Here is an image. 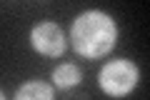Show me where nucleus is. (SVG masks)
I'll list each match as a JSON object with an SVG mask.
<instances>
[{
  "instance_id": "obj_4",
  "label": "nucleus",
  "mask_w": 150,
  "mask_h": 100,
  "mask_svg": "<svg viewBox=\"0 0 150 100\" xmlns=\"http://www.w3.org/2000/svg\"><path fill=\"white\" fill-rule=\"evenodd\" d=\"M15 100H55V90L43 80H28L18 88Z\"/></svg>"
},
{
  "instance_id": "obj_1",
  "label": "nucleus",
  "mask_w": 150,
  "mask_h": 100,
  "mask_svg": "<svg viewBox=\"0 0 150 100\" xmlns=\"http://www.w3.org/2000/svg\"><path fill=\"white\" fill-rule=\"evenodd\" d=\"M118 25L105 10H85L70 25V45L80 58L100 60L115 48Z\"/></svg>"
},
{
  "instance_id": "obj_5",
  "label": "nucleus",
  "mask_w": 150,
  "mask_h": 100,
  "mask_svg": "<svg viewBox=\"0 0 150 100\" xmlns=\"http://www.w3.org/2000/svg\"><path fill=\"white\" fill-rule=\"evenodd\" d=\"M80 80H83V73H80V68L73 65V63H63V65H58V68L53 70V85L60 88V90L75 88V85H80Z\"/></svg>"
},
{
  "instance_id": "obj_3",
  "label": "nucleus",
  "mask_w": 150,
  "mask_h": 100,
  "mask_svg": "<svg viewBox=\"0 0 150 100\" xmlns=\"http://www.w3.org/2000/svg\"><path fill=\"white\" fill-rule=\"evenodd\" d=\"M30 45L35 53L45 55V58H60L68 48V40H65V33L58 23L53 20H43L33 25L30 30Z\"/></svg>"
},
{
  "instance_id": "obj_2",
  "label": "nucleus",
  "mask_w": 150,
  "mask_h": 100,
  "mask_svg": "<svg viewBox=\"0 0 150 100\" xmlns=\"http://www.w3.org/2000/svg\"><path fill=\"white\" fill-rule=\"evenodd\" d=\"M140 83V70L133 60H108L98 73V88L108 98H128Z\"/></svg>"
},
{
  "instance_id": "obj_6",
  "label": "nucleus",
  "mask_w": 150,
  "mask_h": 100,
  "mask_svg": "<svg viewBox=\"0 0 150 100\" xmlns=\"http://www.w3.org/2000/svg\"><path fill=\"white\" fill-rule=\"evenodd\" d=\"M0 100H5V93H3V90H0Z\"/></svg>"
}]
</instances>
